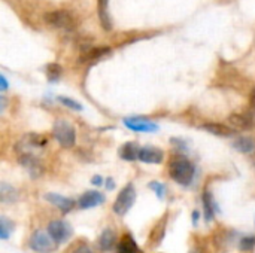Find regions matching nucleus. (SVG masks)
Masks as SVG:
<instances>
[{"mask_svg": "<svg viewBox=\"0 0 255 253\" xmlns=\"http://www.w3.org/2000/svg\"><path fill=\"white\" fill-rule=\"evenodd\" d=\"M169 174L176 183L190 186L196 177V167L187 157L175 155L169 161Z\"/></svg>", "mask_w": 255, "mask_h": 253, "instance_id": "nucleus-1", "label": "nucleus"}, {"mask_svg": "<svg viewBox=\"0 0 255 253\" xmlns=\"http://www.w3.org/2000/svg\"><path fill=\"white\" fill-rule=\"evenodd\" d=\"M52 136L61 148H73L76 143V131L72 124L64 119H58L52 125Z\"/></svg>", "mask_w": 255, "mask_h": 253, "instance_id": "nucleus-2", "label": "nucleus"}, {"mask_svg": "<svg viewBox=\"0 0 255 253\" xmlns=\"http://www.w3.org/2000/svg\"><path fill=\"white\" fill-rule=\"evenodd\" d=\"M136 201V189L133 183H127L120 194L117 195V200L114 203V213H117L118 216H126L128 213V210L133 207Z\"/></svg>", "mask_w": 255, "mask_h": 253, "instance_id": "nucleus-3", "label": "nucleus"}, {"mask_svg": "<svg viewBox=\"0 0 255 253\" xmlns=\"http://www.w3.org/2000/svg\"><path fill=\"white\" fill-rule=\"evenodd\" d=\"M28 246L31 251L37 253H52L58 248V245L49 236V233L43 231V230H36L31 234V237L28 240Z\"/></svg>", "mask_w": 255, "mask_h": 253, "instance_id": "nucleus-4", "label": "nucleus"}, {"mask_svg": "<svg viewBox=\"0 0 255 253\" xmlns=\"http://www.w3.org/2000/svg\"><path fill=\"white\" fill-rule=\"evenodd\" d=\"M46 231L49 233V236L54 239V242H55L57 245L66 243V242L72 237V234H73V230H72L70 224L66 222V221H63V219L51 221V222L48 224V230H46Z\"/></svg>", "mask_w": 255, "mask_h": 253, "instance_id": "nucleus-5", "label": "nucleus"}, {"mask_svg": "<svg viewBox=\"0 0 255 253\" xmlns=\"http://www.w3.org/2000/svg\"><path fill=\"white\" fill-rule=\"evenodd\" d=\"M46 145V139L43 136L39 134H27L24 136L15 146V151L18 152V155L21 154H31L33 149L36 148H43Z\"/></svg>", "mask_w": 255, "mask_h": 253, "instance_id": "nucleus-6", "label": "nucleus"}, {"mask_svg": "<svg viewBox=\"0 0 255 253\" xmlns=\"http://www.w3.org/2000/svg\"><path fill=\"white\" fill-rule=\"evenodd\" d=\"M45 19L48 24L54 25L55 28H61V30H72L75 25V21L72 18V15L66 10H54L45 15Z\"/></svg>", "mask_w": 255, "mask_h": 253, "instance_id": "nucleus-7", "label": "nucleus"}, {"mask_svg": "<svg viewBox=\"0 0 255 253\" xmlns=\"http://www.w3.org/2000/svg\"><path fill=\"white\" fill-rule=\"evenodd\" d=\"M124 125L131 130V131H136V133H155L158 131V124L152 122L151 119H146V118H139V116H133V118H126L124 121Z\"/></svg>", "mask_w": 255, "mask_h": 253, "instance_id": "nucleus-8", "label": "nucleus"}, {"mask_svg": "<svg viewBox=\"0 0 255 253\" xmlns=\"http://www.w3.org/2000/svg\"><path fill=\"white\" fill-rule=\"evenodd\" d=\"M18 163L28 171V174L33 179L40 177L42 173H43L42 161L36 155H33V154H21V155H18Z\"/></svg>", "mask_w": 255, "mask_h": 253, "instance_id": "nucleus-9", "label": "nucleus"}, {"mask_svg": "<svg viewBox=\"0 0 255 253\" xmlns=\"http://www.w3.org/2000/svg\"><path fill=\"white\" fill-rule=\"evenodd\" d=\"M229 122L235 130H253V128H255L254 112L233 113V115H230Z\"/></svg>", "mask_w": 255, "mask_h": 253, "instance_id": "nucleus-10", "label": "nucleus"}, {"mask_svg": "<svg viewBox=\"0 0 255 253\" xmlns=\"http://www.w3.org/2000/svg\"><path fill=\"white\" fill-rule=\"evenodd\" d=\"M139 161L145 164H161L164 161V152L155 146H143L139 152Z\"/></svg>", "mask_w": 255, "mask_h": 253, "instance_id": "nucleus-11", "label": "nucleus"}, {"mask_svg": "<svg viewBox=\"0 0 255 253\" xmlns=\"http://www.w3.org/2000/svg\"><path fill=\"white\" fill-rule=\"evenodd\" d=\"M166 227H167V215H164L154 225V228L151 230V234H149V239H148L149 240L148 245H149L151 249H155V248H158L161 245V242L164 239V234H166Z\"/></svg>", "mask_w": 255, "mask_h": 253, "instance_id": "nucleus-12", "label": "nucleus"}, {"mask_svg": "<svg viewBox=\"0 0 255 253\" xmlns=\"http://www.w3.org/2000/svg\"><path fill=\"white\" fill-rule=\"evenodd\" d=\"M105 203V195L99 191H87L84 192V195H81L79 201H78V206L84 210H88V209H93V207H97L100 204Z\"/></svg>", "mask_w": 255, "mask_h": 253, "instance_id": "nucleus-13", "label": "nucleus"}, {"mask_svg": "<svg viewBox=\"0 0 255 253\" xmlns=\"http://www.w3.org/2000/svg\"><path fill=\"white\" fill-rule=\"evenodd\" d=\"M45 200L52 204L54 207H57L60 212L63 213H69L73 207H75V201L72 198H67L64 195H60V194H54V192H49L45 195Z\"/></svg>", "mask_w": 255, "mask_h": 253, "instance_id": "nucleus-14", "label": "nucleus"}, {"mask_svg": "<svg viewBox=\"0 0 255 253\" xmlns=\"http://www.w3.org/2000/svg\"><path fill=\"white\" fill-rule=\"evenodd\" d=\"M202 203H203V216L206 222H211L215 218L217 213V203L212 197V192L209 189H205L202 194Z\"/></svg>", "mask_w": 255, "mask_h": 253, "instance_id": "nucleus-15", "label": "nucleus"}, {"mask_svg": "<svg viewBox=\"0 0 255 253\" xmlns=\"http://www.w3.org/2000/svg\"><path fill=\"white\" fill-rule=\"evenodd\" d=\"M202 128L206 130L208 133H211L214 136H220V137H232L236 133V130L233 127H229V125L220 124V122H208V124H203Z\"/></svg>", "mask_w": 255, "mask_h": 253, "instance_id": "nucleus-16", "label": "nucleus"}, {"mask_svg": "<svg viewBox=\"0 0 255 253\" xmlns=\"http://www.w3.org/2000/svg\"><path fill=\"white\" fill-rule=\"evenodd\" d=\"M18 198H19L18 191L12 185H9L6 182L0 183V201L3 204H13L18 201Z\"/></svg>", "mask_w": 255, "mask_h": 253, "instance_id": "nucleus-17", "label": "nucleus"}, {"mask_svg": "<svg viewBox=\"0 0 255 253\" xmlns=\"http://www.w3.org/2000/svg\"><path fill=\"white\" fill-rule=\"evenodd\" d=\"M233 148L239 151L241 154H254L255 152V139L251 136H241L233 143Z\"/></svg>", "mask_w": 255, "mask_h": 253, "instance_id": "nucleus-18", "label": "nucleus"}, {"mask_svg": "<svg viewBox=\"0 0 255 253\" xmlns=\"http://www.w3.org/2000/svg\"><path fill=\"white\" fill-rule=\"evenodd\" d=\"M139 152H140V148L134 142H127L121 146L120 157L124 161H136L139 160Z\"/></svg>", "mask_w": 255, "mask_h": 253, "instance_id": "nucleus-19", "label": "nucleus"}, {"mask_svg": "<svg viewBox=\"0 0 255 253\" xmlns=\"http://www.w3.org/2000/svg\"><path fill=\"white\" fill-rule=\"evenodd\" d=\"M139 252V248H137V243L136 240L133 239L131 234L126 233L121 239H120V243H118V253H137Z\"/></svg>", "mask_w": 255, "mask_h": 253, "instance_id": "nucleus-20", "label": "nucleus"}, {"mask_svg": "<svg viewBox=\"0 0 255 253\" xmlns=\"http://www.w3.org/2000/svg\"><path fill=\"white\" fill-rule=\"evenodd\" d=\"M115 243H117V234L111 228H106L99 237V246L102 251H111L115 246Z\"/></svg>", "mask_w": 255, "mask_h": 253, "instance_id": "nucleus-21", "label": "nucleus"}, {"mask_svg": "<svg viewBox=\"0 0 255 253\" xmlns=\"http://www.w3.org/2000/svg\"><path fill=\"white\" fill-rule=\"evenodd\" d=\"M99 15H100V21L105 30H111V21H109V15H108V0H100L99 1Z\"/></svg>", "mask_w": 255, "mask_h": 253, "instance_id": "nucleus-22", "label": "nucleus"}, {"mask_svg": "<svg viewBox=\"0 0 255 253\" xmlns=\"http://www.w3.org/2000/svg\"><path fill=\"white\" fill-rule=\"evenodd\" d=\"M12 231H13V224L6 216H0V239L7 240Z\"/></svg>", "mask_w": 255, "mask_h": 253, "instance_id": "nucleus-23", "label": "nucleus"}, {"mask_svg": "<svg viewBox=\"0 0 255 253\" xmlns=\"http://www.w3.org/2000/svg\"><path fill=\"white\" fill-rule=\"evenodd\" d=\"M61 76V67L55 63L46 66V78L49 82H57Z\"/></svg>", "mask_w": 255, "mask_h": 253, "instance_id": "nucleus-24", "label": "nucleus"}, {"mask_svg": "<svg viewBox=\"0 0 255 253\" xmlns=\"http://www.w3.org/2000/svg\"><path fill=\"white\" fill-rule=\"evenodd\" d=\"M63 106H66L67 109H72V110H75V112H81L84 107H82V104L79 103V101H76V100H73V98H70V97H64V95H60L58 98H57Z\"/></svg>", "mask_w": 255, "mask_h": 253, "instance_id": "nucleus-25", "label": "nucleus"}, {"mask_svg": "<svg viewBox=\"0 0 255 253\" xmlns=\"http://www.w3.org/2000/svg\"><path fill=\"white\" fill-rule=\"evenodd\" d=\"M67 253H96L93 249H91V246L88 245V243H85V242H76L75 245H72V248H69V251Z\"/></svg>", "mask_w": 255, "mask_h": 253, "instance_id": "nucleus-26", "label": "nucleus"}, {"mask_svg": "<svg viewBox=\"0 0 255 253\" xmlns=\"http://www.w3.org/2000/svg\"><path fill=\"white\" fill-rule=\"evenodd\" d=\"M148 188L160 198V200H163L164 198V195H166V185L164 183H161V182H157V180H152V182H149L148 183Z\"/></svg>", "mask_w": 255, "mask_h": 253, "instance_id": "nucleus-27", "label": "nucleus"}, {"mask_svg": "<svg viewBox=\"0 0 255 253\" xmlns=\"http://www.w3.org/2000/svg\"><path fill=\"white\" fill-rule=\"evenodd\" d=\"M255 248V237L254 236H247L239 240V249L244 252H250Z\"/></svg>", "mask_w": 255, "mask_h": 253, "instance_id": "nucleus-28", "label": "nucleus"}, {"mask_svg": "<svg viewBox=\"0 0 255 253\" xmlns=\"http://www.w3.org/2000/svg\"><path fill=\"white\" fill-rule=\"evenodd\" d=\"M109 52H111V49H109V48H96V49H93V51L87 55V60L94 61V60H99V58H102V57L108 55Z\"/></svg>", "mask_w": 255, "mask_h": 253, "instance_id": "nucleus-29", "label": "nucleus"}, {"mask_svg": "<svg viewBox=\"0 0 255 253\" xmlns=\"http://www.w3.org/2000/svg\"><path fill=\"white\" fill-rule=\"evenodd\" d=\"M91 183H93L94 186H100V185H103V177L99 176V174H96V176L91 179Z\"/></svg>", "mask_w": 255, "mask_h": 253, "instance_id": "nucleus-30", "label": "nucleus"}, {"mask_svg": "<svg viewBox=\"0 0 255 253\" xmlns=\"http://www.w3.org/2000/svg\"><path fill=\"white\" fill-rule=\"evenodd\" d=\"M105 186H106L109 191L115 189V182H114V179H112V177H108V179H106V182H105Z\"/></svg>", "mask_w": 255, "mask_h": 253, "instance_id": "nucleus-31", "label": "nucleus"}, {"mask_svg": "<svg viewBox=\"0 0 255 253\" xmlns=\"http://www.w3.org/2000/svg\"><path fill=\"white\" fill-rule=\"evenodd\" d=\"M191 218H193V225H194V227H197V224H199V219H200V212H199V210H194Z\"/></svg>", "mask_w": 255, "mask_h": 253, "instance_id": "nucleus-32", "label": "nucleus"}, {"mask_svg": "<svg viewBox=\"0 0 255 253\" xmlns=\"http://www.w3.org/2000/svg\"><path fill=\"white\" fill-rule=\"evenodd\" d=\"M0 89L1 91H6L7 89V81H6V78L3 75L0 76Z\"/></svg>", "mask_w": 255, "mask_h": 253, "instance_id": "nucleus-33", "label": "nucleus"}, {"mask_svg": "<svg viewBox=\"0 0 255 253\" xmlns=\"http://www.w3.org/2000/svg\"><path fill=\"white\" fill-rule=\"evenodd\" d=\"M250 103H251V106L254 107V110H255V88L253 89V92H251V97H250Z\"/></svg>", "mask_w": 255, "mask_h": 253, "instance_id": "nucleus-34", "label": "nucleus"}, {"mask_svg": "<svg viewBox=\"0 0 255 253\" xmlns=\"http://www.w3.org/2000/svg\"><path fill=\"white\" fill-rule=\"evenodd\" d=\"M190 253H208L205 249H200V248H196V249H193Z\"/></svg>", "mask_w": 255, "mask_h": 253, "instance_id": "nucleus-35", "label": "nucleus"}, {"mask_svg": "<svg viewBox=\"0 0 255 253\" xmlns=\"http://www.w3.org/2000/svg\"><path fill=\"white\" fill-rule=\"evenodd\" d=\"M251 161H253V164H254V167H255V154L251 157Z\"/></svg>", "mask_w": 255, "mask_h": 253, "instance_id": "nucleus-36", "label": "nucleus"}]
</instances>
